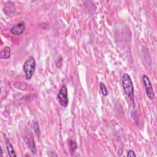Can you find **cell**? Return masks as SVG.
<instances>
[{
  "label": "cell",
  "mask_w": 157,
  "mask_h": 157,
  "mask_svg": "<svg viewBox=\"0 0 157 157\" xmlns=\"http://www.w3.org/2000/svg\"><path fill=\"white\" fill-rule=\"evenodd\" d=\"M6 148H7L8 155L10 156H11V157L17 156V155L15 152V150H14L12 145L11 144V143L8 140H7V141H6Z\"/></svg>",
  "instance_id": "8"
},
{
  "label": "cell",
  "mask_w": 157,
  "mask_h": 157,
  "mask_svg": "<svg viewBox=\"0 0 157 157\" xmlns=\"http://www.w3.org/2000/svg\"><path fill=\"white\" fill-rule=\"evenodd\" d=\"M25 140L26 144L33 153H36V147L34 143V140L33 137L31 134H27L25 137Z\"/></svg>",
  "instance_id": "6"
},
{
  "label": "cell",
  "mask_w": 157,
  "mask_h": 157,
  "mask_svg": "<svg viewBox=\"0 0 157 157\" xmlns=\"http://www.w3.org/2000/svg\"><path fill=\"white\" fill-rule=\"evenodd\" d=\"M34 129L35 131V132H36V134L37 137L39 136L40 135V129H39V124L37 123V121L34 122Z\"/></svg>",
  "instance_id": "11"
},
{
  "label": "cell",
  "mask_w": 157,
  "mask_h": 157,
  "mask_svg": "<svg viewBox=\"0 0 157 157\" xmlns=\"http://www.w3.org/2000/svg\"><path fill=\"white\" fill-rule=\"evenodd\" d=\"M36 61L34 58L30 56L24 63L23 69L25 75V78L27 80H30L35 71Z\"/></svg>",
  "instance_id": "2"
},
{
  "label": "cell",
  "mask_w": 157,
  "mask_h": 157,
  "mask_svg": "<svg viewBox=\"0 0 157 157\" xmlns=\"http://www.w3.org/2000/svg\"><path fill=\"white\" fill-rule=\"evenodd\" d=\"M99 86H100V90H101V91L102 95L105 96H107L108 94V91H107L105 85L103 83L101 82Z\"/></svg>",
  "instance_id": "10"
},
{
  "label": "cell",
  "mask_w": 157,
  "mask_h": 157,
  "mask_svg": "<svg viewBox=\"0 0 157 157\" xmlns=\"http://www.w3.org/2000/svg\"><path fill=\"white\" fill-rule=\"evenodd\" d=\"M142 79H143V82H144V86L145 88V91H146L147 96L150 100H153L155 98V94H154V91L153 90V87H152L151 82L149 80L148 77L145 75H143Z\"/></svg>",
  "instance_id": "4"
},
{
  "label": "cell",
  "mask_w": 157,
  "mask_h": 157,
  "mask_svg": "<svg viewBox=\"0 0 157 157\" xmlns=\"http://www.w3.org/2000/svg\"><path fill=\"white\" fill-rule=\"evenodd\" d=\"M57 99L63 107H66L69 103V99L67 96V90L65 85H63L59 90V93L57 95Z\"/></svg>",
  "instance_id": "3"
},
{
  "label": "cell",
  "mask_w": 157,
  "mask_h": 157,
  "mask_svg": "<svg viewBox=\"0 0 157 157\" xmlns=\"http://www.w3.org/2000/svg\"><path fill=\"white\" fill-rule=\"evenodd\" d=\"M77 145L76 144V142L75 141H70L69 142V150L71 153H74L75 150L77 149Z\"/></svg>",
  "instance_id": "9"
},
{
  "label": "cell",
  "mask_w": 157,
  "mask_h": 157,
  "mask_svg": "<svg viewBox=\"0 0 157 157\" xmlns=\"http://www.w3.org/2000/svg\"><path fill=\"white\" fill-rule=\"evenodd\" d=\"M10 56V48L4 47L1 49L0 53V58L1 59H9Z\"/></svg>",
  "instance_id": "7"
},
{
  "label": "cell",
  "mask_w": 157,
  "mask_h": 157,
  "mask_svg": "<svg viewBox=\"0 0 157 157\" xmlns=\"http://www.w3.org/2000/svg\"><path fill=\"white\" fill-rule=\"evenodd\" d=\"M121 84L126 94L134 103V86L132 80L128 74L124 73L122 75Z\"/></svg>",
  "instance_id": "1"
},
{
  "label": "cell",
  "mask_w": 157,
  "mask_h": 157,
  "mask_svg": "<svg viewBox=\"0 0 157 157\" xmlns=\"http://www.w3.org/2000/svg\"><path fill=\"white\" fill-rule=\"evenodd\" d=\"M127 156L132 157V156H136V155L134 153V152L132 150H130L128 151V152L127 153Z\"/></svg>",
  "instance_id": "12"
},
{
  "label": "cell",
  "mask_w": 157,
  "mask_h": 157,
  "mask_svg": "<svg viewBox=\"0 0 157 157\" xmlns=\"http://www.w3.org/2000/svg\"><path fill=\"white\" fill-rule=\"evenodd\" d=\"M25 23L23 21H21L18 23L17 25H14L10 29V33L15 36H20L25 31Z\"/></svg>",
  "instance_id": "5"
}]
</instances>
